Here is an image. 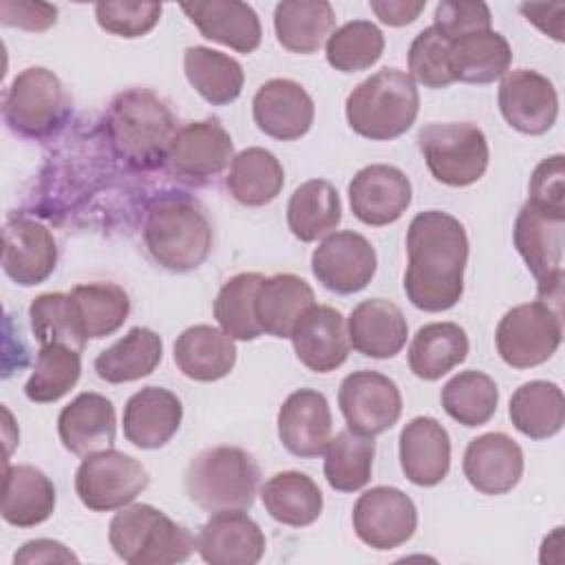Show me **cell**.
I'll return each mask as SVG.
<instances>
[{
  "label": "cell",
  "mask_w": 565,
  "mask_h": 565,
  "mask_svg": "<svg viewBox=\"0 0 565 565\" xmlns=\"http://www.w3.org/2000/svg\"><path fill=\"white\" fill-rule=\"evenodd\" d=\"M499 110L514 130L543 135L558 117V95L554 84L532 68L508 71L499 86Z\"/></svg>",
  "instance_id": "obj_17"
},
{
  "label": "cell",
  "mask_w": 565,
  "mask_h": 565,
  "mask_svg": "<svg viewBox=\"0 0 565 565\" xmlns=\"http://www.w3.org/2000/svg\"><path fill=\"white\" fill-rule=\"evenodd\" d=\"M408 265L404 291L413 307L439 313L455 307L463 294L468 234L459 218L441 210L413 216L406 232Z\"/></svg>",
  "instance_id": "obj_1"
},
{
  "label": "cell",
  "mask_w": 565,
  "mask_h": 565,
  "mask_svg": "<svg viewBox=\"0 0 565 565\" xmlns=\"http://www.w3.org/2000/svg\"><path fill=\"white\" fill-rule=\"evenodd\" d=\"M260 499L267 514L291 527L311 525L322 512V492L318 483L298 470L276 472L260 488Z\"/></svg>",
  "instance_id": "obj_37"
},
{
  "label": "cell",
  "mask_w": 565,
  "mask_h": 565,
  "mask_svg": "<svg viewBox=\"0 0 565 565\" xmlns=\"http://www.w3.org/2000/svg\"><path fill=\"white\" fill-rule=\"evenodd\" d=\"M260 486L256 459L238 446L201 450L185 470V492L205 512L247 510Z\"/></svg>",
  "instance_id": "obj_6"
},
{
  "label": "cell",
  "mask_w": 565,
  "mask_h": 565,
  "mask_svg": "<svg viewBox=\"0 0 565 565\" xmlns=\"http://www.w3.org/2000/svg\"><path fill=\"white\" fill-rule=\"evenodd\" d=\"M375 441L373 437L344 428L329 439L324 448V477L338 492H355L364 488L373 472Z\"/></svg>",
  "instance_id": "obj_42"
},
{
  "label": "cell",
  "mask_w": 565,
  "mask_h": 565,
  "mask_svg": "<svg viewBox=\"0 0 565 565\" xmlns=\"http://www.w3.org/2000/svg\"><path fill=\"white\" fill-rule=\"evenodd\" d=\"M296 358L316 373H331L349 358L344 316L329 305L309 307L291 331Z\"/></svg>",
  "instance_id": "obj_21"
},
{
  "label": "cell",
  "mask_w": 565,
  "mask_h": 565,
  "mask_svg": "<svg viewBox=\"0 0 565 565\" xmlns=\"http://www.w3.org/2000/svg\"><path fill=\"white\" fill-rule=\"evenodd\" d=\"M108 541L128 565L183 563L196 550V539L185 525L148 503H128L110 519Z\"/></svg>",
  "instance_id": "obj_5"
},
{
  "label": "cell",
  "mask_w": 565,
  "mask_h": 565,
  "mask_svg": "<svg viewBox=\"0 0 565 565\" xmlns=\"http://www.w3.org/2000/svg\"><path fill=\"white\" fill-rule=\"evenodd\" d=\"M534 207L565 218V157H545L530 177V199Z\"/></svg>",
  "instance_id": "obj_50"
},
{
  "label": "cell",
  "mask_w": 565,
  "mask_h": 565,
  "mask_svg": "<svg viewBox=\"0 0 565 565\" xmlns=\"http://www.w3.org/2000/svg\"><path fill=\"white\" fill-rule=\"evenodd\" d=\"M521 13L527 22H532L536 29H541L545 35L554 38L556 42H563V18H565V4H521Z\"/></svg>",
  "instance_id": "obj_55"
},
{
  "label": "cell",
  "mask_w": 565,
  "mask_h": 565,
  "mask_svg": "<svg viewBox=\"0 0 565 565\" xmlns=\"http://www.w3.org/2000/svg\"><path fill=\"white\" fill-rule=\"evenodd\" d=\"M53 481L31 463L4 468L0 514L15 527H33L44 523L55 510Z\"/></svg>",
  "instance_id": "obj_29"
},
{
  "label": "cell",
  "mask_w": 565,
  "mask_h": 565,
  "mask_svg": "<svg viewBox=\"0 0 565 565\" xmlns=\"http://www.w3.org/2000/svg\"><path fill=\"white\" fill-rule=\"evenodd\" d=\"M499 388L483 371H461L441 388V406L457 424L475 428L490 422L497 413Z\"/></svg>",
  "instance_id": "obj_43"
},
{
  "label": "cell",
  "mask_w": 565,
  "mask_h": 565,
  "mask_svg": "<svg viewBox=\"0 0 565 565\" xmlns=\"http://www.w3.org/2000/svg\"><path fill=\"white\" fill-rule=\"evenodd\" d=\"M512 64V49L499 31H477L450 44V71L455 82L492 84Z\"/></svg>",
  "instance_id": "obj_34"
},
{
  "label": "cell",
  "mask_w": 565,
  "mask_h": 565,
  "mask_svg": "<svg viewBox=\"0 0 565 565\" xmlns=\"http://www.w3.org/2000/svg\"><path fill=\"white\" fill-rule=\"evenodd\" d=\"M417 146L430 174L450 188L477 183L490 159L483 130L470 121L428 124L419 130Z\"/></svg>",
  "instance_id": "obj_7"
},
{
  "label": "cell",
  "mask_w": 565,
  "mask_h": 565,
  "mask_svg": "<svg viewBox=\"0 0 565 565\" xmlns=\"http://www.w3.org/2000/svg\"><path fill=\"white\" fill-rule=\"evenodd\" d=\"M404 477L422 488L437 486L450 470V437L435 417H413L399 433Z\"/></svg>",
  "instance_id": "obj_26"
},
{
  "label": "cell",
  "mask_w": 565,
  "mask_h": 565,
  "mask_svg": "<svg viewBox=\"0 0 565 565\" xmlns=\"http://www.w3.org/2000/svg\"><path fill=\"white\" fill-rule=\"evenodd\" d=\"M561 340V311L545 300L512 307L503 313L494 331L497 351L512 369H532L547 362Z\"/></svg>",
  "instance_id": "obj_9"
},
{
  "label": "cell",
  "mask_w": 565,
  "mask_h": 565,
  "mask_svg": "<svg viewBox=\"0 0 565 565\" xmlns=\"http://www.w3.org/2000/svg\"><path fill=\"white\" fill-rule=\"evenodd\" d=\"M492 24V13L486 2H459L444 0L435 7V29L444 33L450 42L477 33L488 31Z\"/></svg>",
  "instance_id": "obj_51"
},
{
  "label": "cell",
  "mask_w": 565,
  "mask_h": 565,
  "mask_svg": "<svg viewBox=\"0 0 565 565\" xmlns=\"http://www.w3.org/2000/svg\"><path fill=\"white\" fill-rule=\"evenodd\" d=\"M29 318H31L33 335L42 347L64 344L82 353L86 344V335L79 327L71 294H62V291L40 294L38 298H33L29 307Z\"/></svg>",
  "instance_id": "obj_46"
},
{
  "label": "cell",
  "mask_w": 565,
  "mask_h": 565,
  "mask_svg": "<svg viewBox=\"0 0 565 565\" xmlns=\"http://www.w3.org/2000/svg\"><path fill=\"white\" fill-rule=\"evenodd\" d=\"M563 230L565 218L525 203L514 221V247L536 280L539 300L561 311L563 300Z\"/></svg>",
  "instance_id": "obj_10"
},
{
  "label": "cell",
  "mask_w": 565,
  "mask_h": 565,
  "mask_svg": "<svg viewBox=\"0 0 565 565\" xmlns=\"http://www.w3.org/2000/svg\"><path fill=\"white\" fill-rule=\"evenodd\" d=\"M163 358L159 333L148 327H132L124 338L95 358V373L108 384L135 382L150 375Z\"/></svg>",
  "instance_id": "obj_36"
},
{
  "label": "cell",
  "mask_w": 565,
  "mask_h": 565,
  "mask_svg": "<svg viewBox=\"0 0 565 565\" xmlns=\"http://www.w3.org/2000/svg\"><path fill=\"white\" fill-rule=\"evenodd\" d=\"M508 413L521 435L530 439H547L565 424V397L558 384L532 380L512 393Z\"/></svg>",
  "instance_id": "obj_39"
},
{
  "label": "cell",
  "mask_w": 565,
  "mask_h": 565,
  "mask_svg": "<svg viewBox=\"0 0 565 565\" xmlns=\"http://www.w3.org/2000/svg\"><path fill=\"white\" fill-rule=\"evenodd\" d=\"M256 126L271 139L294 141L309 132L316 115L313 99L294 79L274 77L265 82L252 102Z\"/></svg>",
  "instance_id": "obj_20"
},
{
  "label": "cell",
  "mask_w": 565,
  "mask_h": 565,
  "mask_svg": "<svg viewBox=\"0 0 565 565\" xmlns=\"http://www.w3.org/2000/svg\"><path fill=\"white\" fill-rule=\"evenodd\" d=\"M371 11L380 18V22L388 26H406L419 18L426 9V0H371Z\"/></svg>",
  "instance_id": "obj_54"
},
{
  "label": "cell",
  "mask_w": 565,
  "mask_h": 565,
  "mask_svg": "<svg viewBox=\"0 0 565 565\" xmlns=\"http://www.w3.org/2000/svg\"><path fill=\"white\" fill-rule=\"evenodd\" d=\"M161 18L159 2H132V0H108L95 4L97 24L119 38H141L150 33Z\"/></svg>",
  "instance_id": "obj_49"
},
{
  "label": "cell",
  "mask_w": 565,
  "mask_h": 565,
  "mask_svg": "<svg viewBox=\"0 0 565 565\" xmlns=\"http://www.w3.org/2000/svg\"><path fill=\"white\" fill-rule=\"evenodd\" d=\"M177 130L172 110L150 88L135 86L119 93L106 113L110 148L117 159L135 170L166 166Z\"/></svg>",
  "instance_id": "obj_2"
},
{
  "label": "cell",
  "mask_w": 565,
  "mask_h": 565,
  "mask_svg": "<svg viewBox=\"0 0 565 565\" xmlns=\"http://www.w3.org/2000/svg\"><path fill=\"white\" fill-rule=\"evenodd\" d=\"M71 300L86 340L113 335L130 313V298L115 282H86L71 289Z\"/></svg>",
  "instance_id": "obj_41"
},
{
  "label": "cell",
  "mask_w": 565,
  "mask_h": 565,
  "mask_svg": "<svg viewBox=\"0 0 565 565\" xmlns=\"http://www.w3.org/2000/svg\"><path fill=\"white\" fill-rule=\"evenodd\" d=\"M225 185L241 205L260 207L280 194L285 170L274 152L252 146L234 154Z\"/></svg>",
  "instance_id": "obj_38"
},
{
  "label": "cell",
  "mask_w": 565,
  "mask_h": 565,
  "mask_svg": "<svg viewBox=\"0 0 565 565\" xmlns=\"http://www.w3.org/2000/svg\"><path fill=\"white\" fill-rule=\"evenodd\" d=\"M463 475L481 494H505L523 475V450L505 433H483L466 446Z\"/></svg>",
  "instance_id": "obj_22"
},
{
  "label": "cell",
  "mask_w": 565,
  "mask_h": 565,
  "mask_svg": "<svg viewBox=\"0 0 565 565\" xmlns=\"http://www.w3.org/2000/svg\"><path fill=\"white\" fill-rule=\"evenodd\" d=\"M183 419L181 399L163 386H143L124 406V435L143 450L166 446Z\"/></svg>",
  "instance_id": "obj_24"
},
{
  "label": "cell",
  "mask_w": 565,
  "mask_h": 565,
  "mask_svg": "<svg viewBox=\"0 0 565 565\" xmlns=\"http://www.w3.org/2000/svg\"><path fill=\"white\" fill-rule=\"evenodd\" d=\"M57 265V243L46 225L13 216L2 230V269L20 287L44 282Z\"/></svg>",
  "instance_id": "obj_18"
},
{
  "label": "cell",
  "mask_w": 565,
  "mask_h": 565,
  "mask_svg": "<svg viewBox=\"0 0 565 565\" xmlns=\"http://www.w3.org/2000/svg\"><path fill=\"white\" fill-rule=\"evenodd\" d=\"M263 278L258 271H243L232 276L216 294L214 318L232 340L247 342L263 335L254 311L256 289Z\"/></svg>",
  "instance_id": "obj_45"
},
{
  "label": "cell",
  "mask_w": 565,
  "mask_h": 565,
  "mask_svg": "<svg viewBox=\"0 0 565 565\" xmlns=\"http://www.w3.org/2000/svg\"><path fill=\"white\" fill-rule=\"evenodd\" d=\"M265 547L263 530L243 510L214 512L196 536V552L210 565H254Z\"/></svg>",
  "instance_id": "obj_19"
},
{
  "label": "cell",
  "mask_w": 565,
  "mask_h": 565,
  "mask_svg": "<svg viewBox=\"0 0 565 565\" xmlns=\"http://www.w3.org/2000/svg\"><path fill=\"white\" fill-rule=\"evenodd\" d=\"M349 344L375 360L395 358L408 338V324L402 309L384 298H369L353 307L347 324Z\"/></svg>",
  "instance_id": "obj_28"
},
{
  "label": "cell",
  "mask_w": 565,
  "mask_h": 565,
  "mask_svg": "<svg viewBox=\"0 0 565 565\" xmlns=\"http://www.w3.org/2000/svg\"><path fill=\"white\" fill-rule=\"evenodd\" d=\"M342 221L340 194L327 179L300 183L287 203V225L302 243L329 236Z\"/></svg>",
  "instance_id": "obj_33"
},
{
  "label": "cell",
  "mask_w": 565,
  "mask_h": 565,
  "mask_svg": "<svg viewBox=\"0 0 565 565\" xmlns=\"http://www.w3.org/2000/svg\"><path fill=\"white\" fill-rule=\"evenodd\" d=\"M468 335L455 322H430L417 329L408 347V366L413 375L435 382L468 355Z\"/></svg>",
  "instance_id": "obj_35"
},
{
  "label": "cell",
  "mask_w": 565,
  "mask_h": 565,
  "mask_svg": "<svg viewBox=\"0 0 565 565\" xmlns=\"http://www.w3.org/2000/svg\"><path fill=\"white\" fill-rule=\"evenodd\" d=\"M234 159V141L216 119L181 126L168 152V168L183 181L205 183Z\"/></svg>",
  "instance_id": "obj_15"
},
{
  "label": "cell",
  "mask_w": 565,
  "mask_h": 565,
  "mask_svg": "<svg viewBox=\"0 0 565 565\" xmlns=\"http://www.w3.org/2000/svg\"><path fill=\"white\" fill-rule=\"evenodd\" d=\"M148 488L146 468L115 448L90 452L75 472V492L93 512H110L132 503Z\"/></svg>",
  "instance_id": "obj_11"
},
{
  "label": "cell",
  "mask_w": 565,
  "mask_h": 565,
  "mask_svg": "<svg viewBox=\"0 0 565 565\" xmlns=\"http://www.w3.org/2000/svg\"><path fill=\"white\" fill-rule=\"evenodd\" d=\"M82 375L79 351L64 344L40 347L33 373L24 384V395L35 404L62 399Z\"/></svg>",
  "instance_id": "obj_44"
},
{
  "label": "cell",
  "mask_w": 565,
  "mask_h": 565,
  "mask_svg": "<svg viewBox=\"0 0 565 565\" xmlns=\"http://www.w3.org/2000/svg\"><path fill=\"white\" fill-rule=\"evenodd\" d=\"M313 289L296 274L265 276L256 289L254 311L263 333L274 338H291L300 316L316 302Z\"/></svg>",
  "instance_id": "obj_30"
},
{
  "label": "cell",
  "mask_w": 565,
  "mask_h": 565,
  "mask_svg": "<svg viewBox=\"0 0 565 565\" xmlns=\"http://www.w3.org/2000/svg\"><path fill=\"white\" fill-rule=\"evenodd\" d=\"M57 20V7L49 2H31V0H2L0 2V22L4 26H15L24 31H46Z\"/></svg>",
  "instance_id": "obj_52"
},
{
  "label": "cell",
  "mask_w": 565,
  "mask_h": 565,
  "mask_svg": "<svg viewBox=\"0 0 565 565\" xmlns=\"http://www.w3.org/2000/svg\"><path fill=\"white\" fill-rule=\"evenodd\" d=\"M174 364L194 382H216L236 364L234 340L212 324L188 327L174 342Z\"/></svg>",
  "instance_id": "obj_31"
},
{
  "label": "cell",
  "mask_w": 565,
  "mask_h": 565,
  "mask_svg": "<svg viewBox=\"0 0 565 565\" xmlns=\"http://www.w3.org/2000/svg\"><path fill=\"white\" fill-rule=\"evenodd\" d=\"M384 53V35L371 20H351L327 40V62L340 73L371 68Z\"/></svg>",
  "instance_id": "obj_47"
},
{
  "label": "cell",
  "mask_w": 565,
  "mask_h": 565,
  "mask_svg": "<svg viewBox=\"0 0 565 565\" xmlns=\"http://www.w3.org/2000/svg\"><path fill=\"white\" fill-rule=\"evenodd\" d=\"M115 433V406L99 393H79L57 415V435L62 446L79 457L110 448Z\"/></svg>",
  "instance_id": "obj_25"
},
{
  "label": "cell",
  "mask_w": 565,
  "mask_h": 565,
  "mask_svg": "<svg viewBox=\"0 0 565 565\" xmlns=\"http://www.w3.org/2000/svg\"><path fill=\"white\" fill-rule=\"evenodd\" d=\"M344 113L351 130L360 137L388 141L415 124L419 93L408 73L386 66L349 93Z\"/></svg>",
  "instance_id": "obj_4"
},
{
  "label": "cell",
  "mask_w": 565,
  "mask_h": 565,
  "mask_svg": "<svg viewBox=\"0 0 565 565\" xmlns=\"http://www.w3.org/2000/svg\"><path fill=\"white\" fill-rule=\"evenodd\" d=\"M141 236L148 256L177 274L203 265L212 249L210 218L203 205L183 192H166L146 207Z\"/></svg>",
  "instance_id": "obj_3"
},
{
  "label": "cell",
  "mask_w": 565,
  "mask_h": 565,
  "mask_svg": "<svg viewBox=\"0 0 565 565\" xmlns=\"http://www.w3.org/2000/svg\"><path fill=\"white\" fill-rule=\"evenodd\" d=\"M338 406L353 433L375 437L397 424L402 415V393L388 375L353 371L340 384Z\"/></svg>",
  "instance_id": "obj_13"
},
{
  "label": "cell",
  "mask_w": 565,
  "mask_h": 565,
  "mask_svg": "<svg viewBox=\"0 0 565 565\" xmlns=\"http://www.w3.org/2000/svg\"><path fill=\"white\" fill-rule=\"evenodd\" d=\"M413 201L408 177L388 163H371L355 172L349 183V205L364 225L395 223Z\"/></svg>",
  "instance_id": "obj_16"
},
{
  "label": "cell",
  "mask_w": 565,
  "mask_h": 565,
  "mask_svg": "<svg viewBox=\"0 0 565 565\" xmlns=\"http://www.w3.org/2000/svg\"><path fill=\"white\" fill-rule=\"evenodd\" d=\"M335 13L327 0H282L274 9V31L282 49L316 53L333 33Z\"/></svg>",
  "instance_id": "obj_32"
},
{
  "label": "cell",
  "mask_w": 565,
  "mask_h": 565,
  "mask_svg": "<svg viewBox=\"0 0 565 565\" xmlns=\"http://www.w3.org/2000/svg\"><path fill=\"white\" fill-rule=\"evenodd\" d=\"M375 269L377 254L373 245L351 230L331 232L311 254V271L316 280L340 296L362 291L373 280Z\"/></svg>",
  "instance_id": "obj_14"
},
{
  "label": "cell",
  "mask_w": 565,
  "mask_h": 565,
  "mask_svg": "<svg viewBox=\"0 0 565 565\" xmlns=\"http://www.w3.org/2000/svg\"><path fill=\"white\" fill-rule=\"evenodd\" d=\"M331 408L313 388H298L278 411V439L296 457L309 459L324 452L331 439Z\"/></svg>",
  "instance_id": "obj_23"
},
{
  "label": "cell",
  "mask_w": 565,
  "mask_h": 565,
  "mask_svg": "<svg viewBox=\"0 0 565 565\" xmlns=\"http://www.w3.org/2000/svg\"><path fill=\"white\" fill-rule=\"evenodd\" d=\"M79 558L62 543L51 539H35L26 541L13 556V563L18 565H31V563H77Z\"/></svg>",
  "instance_id": "obj_53"
},
{
  "label": "cell",
  "mask_w": 565,
  "mask_h": 565,
  "mask_svg": "<svg viewBox=\"0 0 565 565\" xmlns=\"http://www.w3.org/2000/svg\"><path fill=\"white\" fill-rule=\"evenodd\" d=\"M353 530L373 550H395L417 530L413 499L393 486H375L362 492L353 505Z\"/></svg>",
  "instance_id": "obj_12"
},
{
  "label": "cell",
  "mask_w": 565,
  "mask_h": 565,
  "mask_svg": "<svg viewBox=\"0 0 565 565\" xmlns=\"http://www.w3.org/2000/svg\"><path fill=\"white\" fill-rule=\"evenodd\" d=\"M181 11L201 31L203 38L230 46L238 53H252L260 46L263 29L256 11L241 0L183 2Z\"/></svg>",
  "instance_id": "obj_27"
},
{
  "label": "cell",
  "mask_w": 565,
  "mask_h": 565,
  "mask_svg": "<svg viewBox=\"0 0 565 565\" xmlns=\"http://www.w3.org/2000/svg\"><path fill=\"white\" fill-rule=\"evenodd\" d=\"M183 71L190 86L212 106L232 104L243 90V66L221 51L188 46L183 53Z\"/></svg>",
  "instance_id": "obj_40"
},
{
  "label": "cell",
  "mask_w": 565,
  "mask_h": 565,
  "mask_svg": "<svg viewBox=\"0 0 565 565\" xmlns=\"http://www.w3.org/2000/svg\"><path fill=\"white\" fill-rule=\"evenodd\" d=\"M2 117L20 137L53 135L68 117V97L60 77L44 66L20 71L4 93Z\"/></svg>",
  "instance_id": "obj_8"
},
{
  "label": "cell",
  "mask_w": 565,
  "mask_h": 565,
  "mask_svg": "<svg viewBox=\"0 0 565 565\" xmlns=\"http://www.w3.org/2000/svg\"><path fill=\"white\" fill-rule=\"evenodd\" d=\"M450 40L433 24L415 35L408 46V71L426 88H446L455 82L450 71Z\"/></svg>",
  "instance_id": "obj_48"
}]
</instances>
